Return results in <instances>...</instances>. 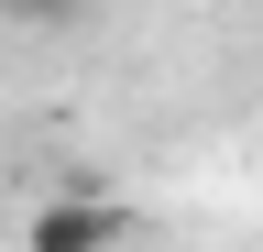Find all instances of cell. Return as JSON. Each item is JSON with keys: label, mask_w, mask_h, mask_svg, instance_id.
Wrapping results in <instances>:
<instances>
[{"label": "cell", "mask_w": 263, "mask_h": 252, "mask_svg": "<svg viewBox=\"0 0 263 252\" xmlns=\"http://www.w3.org/2000/svg\"><path fill=\"white\" fill-rule=\"evenodd\" d=\"M121 241H132V208L110 186H66L22 219V252H121Z\"/></svg>", "instance_id": "cell-1"}, {"label": "cell", "mask_w": 263, "mask_h": 252, "mask_svg": "<svg viewBox=\"0 0 263 252\" xmlns=\"http://www.w3.org/2000/svg\"><path fill=\"white\" fill-rule=\"evenodd\" d=\"M88 0H0V22H33V33H66Z\"/></svg>", "instance_id": "cell-2"}]
</instances>
